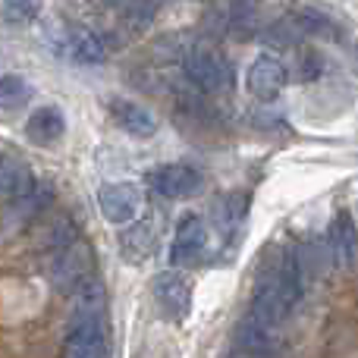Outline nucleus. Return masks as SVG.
<instances>
[{
    "label": "nucleus",
    "mask_w": 358,
    "mask_h": 358,
    "mask_svg": "<svg viewBox=\"0 0 358 358\" xmlns=\"http://www.w3.org/2000/svg\"><path fill=\"white\" fill-rule=\"evenodd\" d=\"M299 299H302V273H299L292 255L280 252L273 258H267L264 267H258L252 308H248L245 317H252V321L264 324L271 330H280Z\"/></svg>",
    "instance_id": "f257e3e1"
},
{
    "label": "nucleus",
    "mask_w": 358,
    "mask_h": 358,
    "mask_svg": "<svg viewBox=\"0 0 358 358\" xmlns=\"http://www.w3.org/2000/svg\"><path fill=\"white\" fill-rule=\"evenodd\" d=\"M48 280L57 292H79L85 283L94 280V252L85 239H73L69 245L50 252Z\"/></svg>",
    "instance_id": "f03ea898"
},
{
    "label": "nucleus",
    "mask_w": 358,
    "mask_h": 358,
    "mask_svg": "<svg viewBox=\"0 0 358 358\" xmlns=\"http://www.w3.org/2000/svg\"><path fill=\"white\" fill-rule=\"evenodd\" d=\"M182 69L192 85L201 88L204 94H217V92H223V88H229V82H233V69H229L227 57L217 48L201 44V41L189 44V48L182 50Z\"/></svg>",
    "instance_id": "7ed1b4c3"
},
{
    "label": "nucleus",
    "mask_w": 358,
    "mask_h": 358,
    "mask_svg": "<svg viewBox=\"0 0 358 358\" xmlns=\"http://www.w3.org/2000/svg\"><path fill=\"white\" fill-rule=\"evenodd\" d=\"M210 255V239H208V223L198 214H189L176 223L173 242H170V264L192 271V267L204 264Z\"/></svg>",
    "instance_id": "20e7f679"
},
{
    "label": "nucleus",
    "mask_w": 358,
    "mask_h": 358,
    "mask_svg": "<svg viewBox=\"0 0 358 358\" xmlns=\"http://www.w3.org/2000/svg\"><path fill=\"white\" fill-rule=\"evenodd\" d=\"M54 54L66 57L73 63H104L107 60V41L98 31L85 29V25H63L54 38Z\"/></svg>",
    "instance_id": "39448f33"
},
{
    "label": "nucleus",
    "mask_w": 358,
    "mask_h": 358,
    "mask_svg": "<svg viewBox=\"0 0 358 358\" xmlns=\"http://www.w3.org/2000/svg\"><path fill=\"white\" fill-rule=\"evenodd\" d=\"M98 210L107 223H126L138 220L145 210V195L136 182H107L98 192Z\"/></svg>",
    "instance_id": "423d86ee"
},
{
    "label": "nucleus",
    "mask_w": 358,
    "mask_h": 358,
    "mask_svg": "<svg viewBox=\"0 0 358 358\" xmlns=\"http://www.w3.org/2000/svg\"><path fill=\"white\" fill-rule=\"evenodd\" d=\"M157 242H161V223H157L155 214H145L138 220H132L129 227H123V233L117 239L120 258L126 264H145L157 252Z\"/></svg>",
    "instance_id": "0eeeda50"
},
{
    "label": "nucleus",
    "mask_w": 358,
    "mask_h": 358,
    "mask_svg": "<svg viewBox=\"0 0 358 358\" xmlns=\"http://www.w3.org/2000/svg\"><path fill=\"white\" fill-rule=\"evenodd\" d=\"M155 302L170 324H185L192 315V280L167 271L155 280Z\"/></svg>",
    "instance_id": "6e6552de"
},
{
    "label": "nucleus",
    "mask_w": 358,
    "mask_h": 358,
    "mask_svg": "<svg viewBox=\"0 0 358 358\" xmlns=\"http://www.w3.org/2000/svg\"><path fill=\"white\" fill-rule=\"evenodd\" d=\"M286 82H289V73H286L283 63L273 54H261V57H255L245 73V92L255 101H273V98H280Z\"/></svg>",
    "instance_id": "1a4fd4ad"
},
{
    "label": "nucleus",
    "mask_w": 358,
    "mask_h": 358,
    "mask_svg": "<svg viewBox=\"0 0 358 358\" xmlns=\"http://www.w3.org/2000/svg\"><path fill=\"white\" fill-rule=\"evenodd\" d=\"M148 185L155 195L179 201V198H192L201 189V173L189 164H164L148 173Z\"/></svg>",
    "instance_id": "9d476101"
},
{
    "label": "nucleus",
    "mask_w": 358,
    "mask_h": 358,
    "mask_svg": "<svg viewBox=\"0 0 358 358\" xmlns=\"http://www.w3.org/2000/svg\"><path fill=\"white\" fill-rule=\"evenodd\" d=\"M107 113H110V120L120 126V129L136 136V138H151V136H157V129H161L155 113H151L145 104L129 101V98H110L107 101Z\"/></svg>",
    "instance_id": "9b49d317"
},
{
    "label": "nucleus",
    "mask_w": 358,
    "mask_h": 358,
    "mask_svg": "<svg viewBox=\"0 0 358 358\" xmlns=\"http://www.w3.org/2000/svg\"><path fill=\"white\" fill-rule=\"evenodd\" d=\"M35 185H38V179L22 155H16V151L0 155V198H3V201H10V204L19 201V198H25Z\"/></svg>",
    "instance_id": "f8f14e48"
},
{
    "label": "nucleus",
    "mask_w": 358,
    "mask_h": 358,
    "mask_svg": "<svg viewBox=\"0 0 358 358\" xmlns=\"http://www.w3.org/2000/svg\"><path fill=\"white\" fill-rule=\"evenodd\" d=\"M66 136V117L57 107H38L29 120H25V138L38 148H54L60 138Z\"/></svg>",
    "instance_id": "ddd939ff"
},
{
    "label": "nucleus",
    "mask_w": 358,
    "mask_h": 358,
    "mask_svg": "<svg viewBox=\"0 0 358 358\" xmlns=\"http://www.w3.org/2000/svg\"><path fill=\"white\" fill-rule=\"evenodd\" d=\"M245 214H248V198L242 195V192H239V195H236V192H229V195H220L214 201L210 220H214V227L229 239V236L236 233V227H242Z\"/></svg>",
    "instance_id": "4468645a"
},
{
    "label": "nucleus",
    "mask_w": 358,
    "mask_h": 358,
    "mask_svg": "<svg viewBox=\"0 0 358 358\" xmlns=\"http://www.w3.org/2000/svg\"><path fill=\"white\" fill-rule=\"evenodd\" d=\"M29 101H31V85L22 76H16V73L0 76V113H3V117L19 113Z\"/></svg>",
    "instance_id": "2eb2a0df"
},
{
    "label": "nucleus",
    "mask_w": 358,
    "mask_h": 358,
    "mask_svg": "<svg viewBox=\"0 0 358 358\" xmlns=\"http://www.w3.org/2000/svg\"><path fill=\"white\" fill-rule=\"evenodd\" d=\"M330 245H334V258L343 261L346 267L355 264V223L349 214H340L330 229Z\"/></svg>",
    "instance_id": "dca6fc26"
},
{
    "label": "nucleus",
    "mask_w": 358,
    "mask_h": 358,
    "mask_svg": "<svg viewBox=\"0 0 358 358\" xmlns=\"http://www.w3.org/2000/svg\"><path fill=\"white\" fill-rule=\"evenodd\" d=\"M227 29L229 35L236 38H248L258 31V10L252 3H236V6H227Z\"/></svg>",
    "instance_id": "f3484780"
},
{
    "label": "nucleus",
    "mask_w": 358,
    "mask_h": 358,
    "mask_svg": "<svg viewBox=\"0 0 358 358\" xmlns=\"http://www.w3.org/2000/svg\"><path fill=\"white\" fill-rule=\"evenodd\" d=\"M0 16H3L6 25H31L41 16V6L29 3V0H10V3L0 6Z\"/></svg>",
    "instance_id": "a211bd4d"
},
{
    "label": "nucleus",
    "mask_w": 358,
    "mask_h": 358,
    "mask_svg": "<svg viewBox=\"0 0 358 358\" xmlns=\"http://www.w3.org/2000/svg\"><path fill=\"white\" fill-rule=\"evenodd\" d=\"M302 31H299V25L292 22V19H280V22H273L271 29L264 31V41H271V44H289V48H296L299 41H302Z\"/></svg>",
    "instance_id": "6ab92c4d"
},
{
    "label": "nucleus",
    "mask_w": 358,
    "mask_h": 358,
    "mask_svg": "<svg viewBox=\"0 0 358 358\" xmlns=\"http://www.w3.org/2000/svg\"><path fill=\"white\" fill-rule=\"evenodd\" d=\"M117 10L123 13V19L132 25V29H145V25L155 22V16H157L161 6L157 3H120Z\"/></svg>",
    "instance_id": "aec40b11"
}]
</instances>
